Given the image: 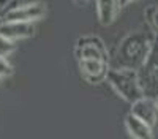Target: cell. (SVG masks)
Instances as JSON below:
<instances>
[{
  "instance_id": "5bb4252c",
  "label": "cell",
  "mask_w": 158,
  "mask_h": 139,
  "mask_svg": "<svg viewBox=\"0 0 158 139\" xmlns=\"http://www.w3.org/2000/svg\"><path fill=\"white\" fill-rule=\"evenodd\" d=\"M6 6V3H0V13H2L3 11V8Z\"/></svg>"
},
{
  "instance_id": "7c38bea8",
  "label": "cell",
  "mask_w": 158,
  "mask_h": 139,
  "mask_svg": "<svg viewBox=\"0 0 158 139\" xmlns=\"http://www.w3.org/2000/svg\"><path fill=\"white\" fill-rule=\"evenodd\" d=\"M11 73H13L11 65L6 62V59H2V57H0V78H5V76H10Z\"/></svg>"
},
{
  "instance_id": "9a60e30c",
  "label": "cell",
  "mask_w": 158,
  "mask_h": 139,
  "mask_svg": "<svg viewBox=\"0 0 158 139\" xmlns=\"http://www.w3.org/2000/svg\"><path fill=\"white\" fill-rule=\"evenodd\" d=\"M155 103H156V108H158V98H156V100H155Z\"/></svg>"
},
{
  "instance_id": "52a82bcc",
  "label": "cell",
  "mask_w": 158,
  "mask_h": 139,
  "mask_svg": "<svg viewBox=\"0 0 158 139\" xmlns=\"http://www.w3.org/2000/svg\"><path fill=\"white\" fill-rule=\"evenodd\" d=\"M79 65L84 73V78L92 82L98 84L106 79L108 71H109V62H101V60H79Z\"/></svg>"
},
{
  "instance_id": "3957f363",
  "label": "cell",
  "mask_w": 158,
  "mask_h": 139,
  "mask_svg": "<svg viewBox=\"0 0 158 139\" xmlns=\"http://www.w3.org/2000/svg\"><path fill=\"white\" fill-rule=\"evenodd\" d=\"M106 79L109 81V84L112 85L114 90L120 95L125 101H128V103L135 104L136 101L144 98L142 92H141V87H139L136 71L109 68Z\"/></svg>"
},
{
  "instance_id": "4fadbf2b",
  "label": "cell",
  "mask_w": 158,
  "mask_h": 139,
  "mask_svg": "<svg viewBox=\"0 0 158 139\" xmlns=\"http://www.w3.org/2000/svg\"><path fill=\"white\" fill-rule=\"evenodd\" d=\"M153 13H150V24L152 27L156 30V35H158V6L156 8H152Z\"/></svg>"
},
{
  "instance_id": "ba28073f",
  "label": "cell",
  "mask_w": 158,
  "mask_h": 139,
  "mask_svg": "<svg viewBox=\"0 0 158 139\" xmlns=\"http://www.w3.org/2000/svg\"><path fill=\"white\" fill-rule=\"evenodd\" d=\"M35 29L33 24L30 22H3L0 25V35L8 38L11 41H18V40H25L33 35Z\"/></svg>"
},
{
  "instance_id": "30bf717a",
  "label": "cell",
  "mask_w": 158,
  "mask_h": 139,
  "mask_svg": "<svg viewBox=\"0 0 158 139\" xmlns=\"http://www.w3.org/2000/svg\"><path fill=\"white\" fill-rule=\"evenodd\" d=\"M120 6L122 3H117V2H98L97 8H98V19L101 25H109L115 19Z\"/></svg>"
},
{
  "instance_id": "5b68a950",
  "label": "cell",
  "mask_w": 158,
  "mask_h": 139,
  "mask_svg": "<svg viewBox=\"0 0 158 139\" xmlns=\"http://www.w3.org/2000/svg\"><path fill=\"white\" fill-rule=\"evenodd\" d=\"M76 55L79 60H101L109 62L104 43L98 36H82L76 43Z\"/></svg>"
},
{
  "instance_id": "8992f818",
  "label": "cell",
  "mask_w": 158,
  "mask_h": 139,
  "mask_svg": "<svg viewBox=\"0 0 158 139\" xmlns=\"http://www.w3.org/2000/svg\"><path fill=\"white\" fill-rule=\"evenodd\" d=\"M131 116H135L136 119H139L141 122H144L147 126H155L156 120H158V108L155 100H149V98H141L139 101L131 106Z\"/></svg>"
},
{
  "instance_id": "7a4b0ae2",
  "label": "cell",
  "mask_w": 158,
  "mask_h": 139,
  "mask_svg": "<svg viewBox=\"0 0 158 139\" xmlns=\"http://www.w3.org/2000/svg\"><path fill=\"white\" fill-rule=\"evenodd\" d=\"M139 87L144 98L156 100L158 98V35L153 36L150 52L142 63V67L136 71Z\"/></svg>"
},
{
  "instance_id": "6da1fadb",
  "label": "cell",
  "mask_w": 158,
  "mask_h": 139,
  "mask_svg": "<svg viewBox=\"0 0 158 139\" xmlns=\"http://www.w3.org/2000/svg\"><path fill=\"white\" fill-rule=\"evenodd\" d=\"M152 43H153V36L147 32L139 30L127 35L115 52L112 68L138 71L142 67V63L146 62L150 52Z\"/></svg>"
},
{
  "instance_id": "277c9868",
  "label": "cell",
  "mask_w": 158,
  "mask_h": 139,
  "mask_svg": "<svg viewBox=\"0 0 158 139\" xmlns=\"http://www.w3.org/2000/svg\"><path fill=\"white\" fill-rule=\"evenodd\" d=\"M46 6L43 3H11L5 10V22H33L43 18Z\"/></svg>"
},
{
  "instance_id": "8fae6325",
  "label": "cell",
  "mask_w": 158,
  "mask_h": 139,
  "mask_svg": "<svg viewBox=\"0 0 158 139\" xmlns=\"http://www.w3.org/2000/svg\"><path fill=\"white\" fill-rule=\"evenodd\" d=\"M15 47H16L15 41H11V40H8V38L0 35V57L6 59L13 51H15Z\"/></svg>"
},
{
  "instance_id": "9c48e42d",
  "label": "cell",
  "mask_w": 158,
  "mask_h": 139,
  "mask_svg": "<svg viewBox=\"0 0 158 139\" xmlns=\"http://www.w3.org/2000/svg\"><path fill=\"white\" fill-rule=\"evenodd\" d=\"M125 125H127V130L133 139H153V133H152L150 126H147L144 122H141L135 116H131V114L127 116Z\"/></svg>"
}]
</instances>
